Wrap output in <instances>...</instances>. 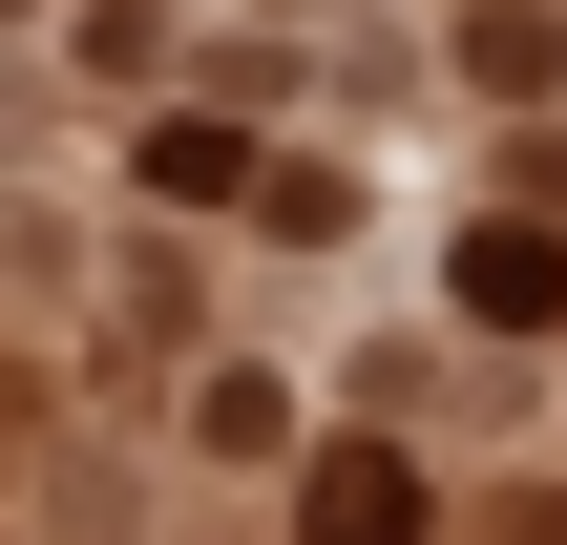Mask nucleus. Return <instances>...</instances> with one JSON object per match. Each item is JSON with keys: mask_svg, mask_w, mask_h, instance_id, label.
Returning <instances> with one entry per match:
<instances>
[{"mask_svg": "<svg viewBox=\"0 0 567 545\" xmlns=\"http://www.w3.org/2000/svg\"><path fill=\"white\" fill-rule=\"evenodd\" d=\"M147 189H168V210H231L252 147H231V126H147Z\"/></svg>", "mask_w": 567, "mask_h": 545, "instance_id": "nucleus-3", "label": "nucleus"}, {"mask_svg": "<svg viewBox=\"0 0 567 545\" xmlns=\"http://www.w3.org/2000/svg\"><path fill=\"white\" fill-rule=\"evenodd\" d=\"M463 315H484V336H547L567 315V252L547 231H463Z\"/></svg>", "mask_w": 567, "mask_h": 545, "instance_id": "nucleus-2", "label": "nucleus"}, {"mask_svg": "<svg viewBox=\"0 0 567 545\" xmlns=\"http://www.w3.org/2000/svg\"><path fill=\"white\" fill-rule=\"evenodd\" d=\"M295 545H421V462H400V441H337V462L295 483Z\"/></svg>", "mask_w": 567, "mask_h": 545, "instance_id": "nucleus-1", "label": "nucleus"}]
</instances>
